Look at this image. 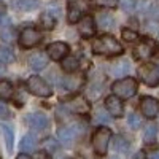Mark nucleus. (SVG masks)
<instances>
[{
    "mask_svg": "<svg viewBox=\"0 0 159 159\" xmlns=\"http://www.w3.org/2000/svg\"><path fill=\"white\" fill-rule=\"evenodd\" d=\"M92 52L99 56H118L123 54V46L111 35H102L92 42Z\"/></svg>",
    "mask_w": 159,
    "mask_h": 159,
    "instance_id": "f257e3e1",
    "label": "nucleus"
},
{
    "mask_svg": "<svg viewBox=\"0 0 159 159\" xmlns=\"http://www.w3.org/2000/svg\"><path fill=\"white\" fill-rule=\"evenodd\" d=\"M0 72H2V65H0Z\"/></svg>",
    "mask_w": 159,
    "mask_h": 159,
    "instance_id": "a19ab883",
    "label": "nucleus"
},
{
    "mask_svg": "<svg viewBox=\"0 0 159 159\" xmlns=\"http://www.w3.org/2000/svg\"><path fill=\"white\" fill-rule=\"evenodd\" d=\"M148 157H150V159H159V151H151Z\"/></svg>",
    "mask_w": 159,
    "mask_h": 159,
    "instance_id": "58836bf2",
    "label": "nucleus"
},
{
    "mask_svg": "<svg viewBox=\"0 0 159 159\" xmlns=\"http://www.w3.org/2000/svg\"><path fill=\"white\" fill-rule=\"evenodd\" d=\"M78 27H80V34H81L83 38H91L96 34V21L91 16H84V18H81V21H80Z\"/></svg>",
    "mask_w": 159,
    "mask_h": 159,
    "instance_id": "4468645a",
    "label": "nucleus"
},
{
    "mask_svg": "<svg viewBox=\"0 0 159 159\" xmlns=\"http://www.w3.org/2000/svg\"><path fill=\"white\" fill-rule=\"evenodd\" d=\"M65 107H67L69 110H72V111H75V113H78V115H86V113H89V110H91L89 102H88L83 96L73 97L72 100L67 102V105H65Z\"/></svg>",
    "mask_w": 159,
    "mask_h": 159,
    "instance_id": "9b49d317",
    "label": "nucleus"
},
{
    "mask_svg": "<svg viewBox=\"0 0 159 159\" xmlns=\"http://www.w3.org/2000/svg\"><path fill=\"white\" fill-rule=\"evenodd\" d=\"M76 135H78V130H76V126H72V127H64L59 130V140L62 145L65 147H72L73 142L76 140Z\"/></svg>",
    "mask_w": 159,
    "mask_h": 159,
    "instance_id": "2eb2a0df",
    "label": "nucleus"
},
{
    "mask_svg": "<svg viewBox=\"0 0 159 159\" xmlns=\"http://www.w3.org/2000/svg\"><path fill=\"white\" fill-rule=\"evenodd\" d=\"M32 159H51V156H49L46 151H37V153L32 156Z\"/></svg>",
    "mask_w": 159,
    "mask_h": 159,
    "instance_id": "e433bc0d",
    "label": "nucleus"
},
{
    "mask_svg": "<svg viewBox=\"0 0 159 159\" xmlns=\"http://www.w3.org/2000/svg\"><path fill=\"white\" fill-rule=\"evenodd\" d=\"M25 121H27V124L32 129H37V130L46 129L48 124H49L46 115H43V113H30V115L25 116Z\"/></svg>",
    "mask_w": 159,
    "mask_h": 159,
    "instance_id": "ddd939ff",
    "label": "nucleus"
},
{
    "mask_svg": "<svg viewBox=\"0 0 159 159\" xmlns=\"http://www.w3.org/2000/svg\"><path fill=\"white\" fill-rule=\"evenodd\" d=\"M137 89H139V84H137V80H134L132 76H124L121 80H116V81L111 84V91L113 94L118 96L119 99H130L137 94Z\"/></svg>",
    "mask_w": 159,
    "mask_h": 159,
    "instance_id": "f03ea898",
    "label": "nucleus"
},
{
    "mask_svg": "<svg viewBox=\"0 0 159 159\" xmlns=\"http://www.w3.org/2000/svg\"><path fill=\"white\" fill-rule=\"evenodd\" d=\"M13 92H15L13 84L10 81H7V80H0V99L2 100H10L13 97Z\"/></svg>",
    "mask_w": 159,
    "mask_h": 159,
    "instance_id": "f3484780",
    "label": "nucleus"
},
{
    "mask_svg": "<svg viewBox=\"0 0 159 159\" xmlns=\"http://www.w3.org/2000/svg\"><path fill=\"white\" fill-rule=\"evenodd\" d=\"M27 89H29V92H32L34 96H38V97H49L52 94L49 84L42 76H37V75H34L27 80Z\"/></svg>",
    "mask_w": 159,
    "mask_h": 159,
    "instance_id": "39448f33",
    "label": "nucleus"
},
{
    "mask_svg": "<svg viewBox=\"0 0 159 159\" xmlns=\"http://www.w3.org/2000/svg\"><path fill=\"white\" fill-rule=\"evenodd\" d=\"M110 139H111V130L108 127H99L94 134H92V148H94L96 154L99 156H105L107 154V150H108V143H110Z\"/></svg>",
    "mask_w": 159,
    "mask_h": 159,
    "instance_id": "7ed1b4c3",
    "label": "nucleus"
},
{
    "mask_svg": "<svg viewBox=\"0 0 159 159\" xmlns=\"http://www.w3.org/2000/svg\"><path fill=\"white\" fill-rule=\"evenodd\" d=\"M105 108L110 113V116L113 118H121L124 115V105H123V100L119 99L118 96L111 94L105 99Z\"/></svg>",
    "mask_w": 159,
    "mask_h": 159,
    "instance_id": "1a4fd4ad",
    "label": "nucleus"
},
{
    "mask_svg": "<svg viewBox=\"0 0 159 159\" xmlns=\"http://www.w3.org/2000/svg\"><path fill=\"white\" fill-rule=\"evenodd\" d=\"M0 159H2V154H0Z\"/></svg>",
    "mask_w": 159,
    "mask_h": 159,
    "instance_id": "79ce46f5",
    "label": "nucleus"
},
{
    "mask_svg": "<svg viewBox=\"0 0 159 159\" xmlns=\"http://www.w3.org/2000/svg\"><path fill=\"white\" fill-rule=\"evenodd\" d=\"M156 137H157V127H156V124L150 123L143 130V140L147 143H153L156 140Z\"/></svg>",
    "mask_w": 159,
    "mask_h": 159,
    "instance_id": "412c9836",
    "label": "nucleus"
},
{
    "mask_svg": "<svg viewBox=\"0 0 159 159\" xmlns=\"http://www.w3.org/2000/svg\"><path fill=\"white\" fill-rule=\"evenodd\" d=\"M2 132L5 135V142H7V150L11 153L13 151V143H15V135H13V129L8 124H2Z\"/></svg>",
    "mask_w": 159,
    "mask_h": 159,
    "instance_id": "393cba45",
    "label": "nucleus"
},
{
    "mask_svg": "<svg viewBox=\"0 0 159 159\" xmlns=\"http://www.w3.org/2000/svg\"><path fill=\"white\" fill-rule=\"evenodd\" d=\"M97 24L103 29H110L113 25V18L110 15H107V13H99L97 15Z\"/></svg>",
    "mask_w": 159,
    "mask_h": 159,
    "instance_id": "cd10ccee",
    "label": "nucleus"
},
{
    "mask_svg": "<svg viewBox=\"0 0 159 159\" xmlns=\"http://www.w3.org/2000/svg\"><path fill=\"white\" fill-rule=\"evenodd\" d=\"M42 40V34H40L37 29H32V27H27L24 29L19 35V45L22 48H34L35 45L40 43Z\"/></svg>",
    "mask_w": 159,
    "mask_h": 159,
    "instance_id": "423d86ee",
    "label": "nucleus"
},
{
    "mask_svg": "<svg viewBox=\"0 0 159 159\" xmlns=\"http://www.w3.org/2000/svg\"><path fill=\"white\" fill-rule=\"evenodd\" d=\"M10 25V19L7 18V16H3V15H0V27H8Z\"/></svg>",
    "mask_w": 159,
    "mask_h": 159,
    "instance_id": "4c0bfd02",
    "label": "nucleus"
},
{
    "mask_svg": "<svg viewBox=\"0 0 159 159\" xmlns=\"http://www.w3.org/2000/svg\"><path fill=\"white\" fill-rule=\"evenodd\" d=\"M43 145H45V147H46L48 150H51V151H56V150H57V143H56L54 140H52V139H46Z\"/></svg>",
    "mask_w": 159,
    "mask_h": 159,
    "instance_id": "c9c22d12",
    "label": "nucleus"
},
{
    "mask_svg": "<svg viewBox=\"0 0 159 159\" xmlns=\"http://www.w3.org/2000/svg\"><path fill=\"white\" fill-rule=\"evenodd\" d=\"M15 7L22 11H30L38 7V0H15Z\"/></svg>",
    "mask_w": 159,
    "mask_h": 159,
    "instance_id": "5701e85b",
    "label": "nucleus"
},
{
    "mask_svg": "<svg viewBox=\"0 0 159 159\" xmlns=\"http://www.w3.org/2000/svg\"><path fill=\"white\" fill-rule=\"evenodd\" d=\"M0 2H2V0H0Z\"/></svg>",
    "mask_w": 159,
    "mask_h": 159,
    "instance_id": "37998d69",
    "label": "nucleus"
},
{
    "mask_svg": "<svg viewBox=\"0 0 159 159\" xmlns=\"http://www.w3.org/2000/svg\"><path fill=\"white\" fill-rule=\"evenodd\" d=\"M127 124L130 126V129H139L140 126V118L135 115V113H130L127 116Z\"/></svg>",
    "mask_w": 159,
    "mask_h": 159,
    "instance_id": "473e14b6",
    "label": "nucleus"
},
{
    "mask_svg": "<svg viewBox=\"0 0 159 159\" xmlns=\"http://www.w3.org/2000/svg\"><path fill=\"white\" fill-rule=\"evenodd\" d=\"M35 145H37V142H35V137L32 135V134H27V135H24L22 137V140H21V143H19V148H21V151H32L34 148H35Z\"/></svg>",
    "mask_w": 159,
    "mask_h": 159,
    "instance_id": "6ab92c4d",
    "label": "nucleus"
},
{
    "mask_svg": "<svg viewBox=\"0 0 159 159\" xmlns=\"http://www.w3.org/2000/svg\"><path fill=\"white\" fill-rule=\"evenodd\" d=\"M129 72V62L127 61H119L116 64H113V67H111V73L115 76H123Z\"/></svg>",
    "mask_w": 159,
    "mask_h": 159,
    "instance_id": "b1692460",
    "label": "nucleus"
},
{
    "mask_svg": "<svg viewBox=\"0 0 159 159\" xmlns=\"http://www.w3.org/2000/svg\"><path fill=\"white\" fill-rule=\"evenodd\" d=\"M0 118L2 119H8L10 118V110H8L7 105L2 103V102H0Z\"/></svg>",
    "mask_w": 159,
    "mask_h": 159,
    "instance_id": "f704fd0d",
    "label": "nucleus"
},
{
    "mask_svg": "<svg viewBox=\"0 0 159 159\" xmlns=\"http://www.w3.org/2000/svg\"><path fill=\"white\" fill-rule=\"evenodd\" d=\"M156 51V42L151 38H143L142 42L135 46L134 49V54L137 59H148L154 54Z\"/></svg>",
    "mask_w": 159,
    "mask_h": 159,
    "instance_id": "0eeeda50",
    "label": "nucleus"
},
{
    "mask_svg": "<svg viewBox=\"0 0 159 159\" xmlns=\"http://www.w3.org/2000/svg\"><path fill=\"white\" fill-rule=\"evenodd\" d=\"M40 24H42L43 29L51 30V29H54V25H56V19H54V16H51L49 13H43V15L40 16Z\"/></svg>",
    "mask_w": 159,
    "mask_h": 159,
    "instance_id": "bb28decb",
    "label": "nucleus"
},
{
    "mask_svg": "<svg viewBox=\"0 0 159 159\" xmlns=\"http://www.w3.org/2000/svg\"><path fill=\"white\" fill-rule=\"evenodd\" d=\"M111 118H108V115L105 113L103 110H97L94 115V123H108Z\"/></svg>",
    "mask_w": 159,
    "mask_h": 159,
    "instance_id": "2f4dec72",
    "label": "nucleus"
},
{
    "mask_svg": "<svg viewBox=\"0 0 159 159\" xmlns=\"http://www.w3.org/2000/svg\"><path fill=\"white\" fill-rule=\"evenodd\" d=\"M83 16V7L78 0H70L69 7H67V19L70 24H76L81 21Z\"/></svg>",
    "mask_w": 159,
    "mask_h": 159,
    "instance_id": "f8f14e48",
    "label": "nucleus"
},
{
    "mask_svg": "<svg viewBox=\"0 0 159 159\" xmlns=\"http://www.w3.org/2000/svg\"><path fill=\"white\" fill-rule=\"evenodd\" d=\"M139 76L147 86L156 88L159 84V67L151 62L143 64L142 67H139Z\"/></svg>",
    "mask_w": 159,
    "mask_h": 159,
    "instance_id": "20e7f679",
    "label": "nucleus"
},
{
    "mask_svg": "<svg viewBox=\"0 0 159 159\" xmlns=\"http://www.w3.org/2000/svg\"><path fill=\"white\" fill-rule=\"evenodd\" d=\"M46 54L52 61H62L69 54V45L64 42H54L46 48Z\"/></svg>",
    "mask_w": 159,
    "mask_h": 159,
    "instance_id": "9d476101",
    "label": "nucleus"
},
{
    "mask_svg": "<svg viewBox=\"0 0 159 159\" xmlns=\"http://www.w3.org/2000/svg\"><path fill=\"white\" fill-rule=\"evenodd\" d=\"M121 35H123V38L126 40V42H137L139 40V34L135 30H130V29H123Z\"/></svg>",
    "mask_w": 159,
    "mask_h": 159,
    "instance_id": "c756f323",
    "label": "nucleus"
},
{
    "mask_svg": "<svg viewBox=\"0 0 159 159\" xmlns=\"http://www.w3.org/2000/svg\"><path fill=\"white\" fill-rule=\"evenodd\" d=\"M61 67L67 72V73H73V72L80 67V62H78V59H76L75 56H67V57L62 59Z\"/></svg>",
    "mask_w": 159,
    "mask_h": 159,
    "instance_id": "a211bd4d",
    "label": "nucleus"
},
{
    "mask_svg": "<svg viewBox=\"0 0 159 159\" xmlns=\"http://www.w3.org/2000/svg\"><path fill=\"white\" fill-rule=\"evenodd\" d=\"M97 3H99L100 7H107V8H115V7H118L119 0H97Z\"/></svg>",
    "mask_w": 159,
    "mask_h": 159,
    "instance_id": "72a5a7b5",
    "label": "nucleus"
},
{
    "mask_svg": "<svg viewBox=\"0 0 159 159\" xmlns=\"http://www.w3.org/2000/svg\"><path fill=\"white\" fill-rule=\"evenodd\" d=\"M48 56L46 54H43V52H37V54H32L30 57H29V67L32 69V70H43L46 65H48Z\"/></svg>",
    "mask_w": 159,
    "mask_h": 159,
    "instance_id": "dca6fc26",
    "label": "nucleus"
},
{
    "mask_svg": "<svg viewBox=\"0 0 159 159\" xmlns=\"http://www.w3.org/2000/svg\"><path fill=\"white\" fill-rule=\"evenodd\" d=\"M16 159H32V157H30V156H27L25 153H21V154H19V156H18Z\"/></svg>",
    "mask_w": 159,
    "mask_h": 159,
    "instance_id": "ea45409f",
    "label": "nucleus"
},
{
    "mask_svg": "<svg viewBox=\"0 0 159 159\" xmlns=\"http://www.w3.org/2000/svg\"><path fill=\"white\" fill-rule=\"evenodd\" d=\"M140 108H142V113H143L145 118L153 119L159 113V100L154 99V97L147 96V97H143L140 100Z\"/></svg>",
    "mask_w": 159,
    "mask_h": 159,
    "instance_id": "6e6552de",
    "label": "nucleus"
},
{
    "mask_svg": "<svg viewBox=\"0 0 159 159\" xmlns=\"http://www.w3.org/2000/svg\"><path fill=\"white\" fill-rule=\"evenodd\" d=\"M113 150L118 153H126L129 150V142L123 135H116L113 139Z\"/></svg>",
    "mask_w": 159,
    "mask_h": 159,
    "instance_id": "4be33fe9",
    "label": "nucleus"
},
{
    "mask_svg": "<svg viewBox=\"0 0 159 159\" xmlns=\"http://www.w3.org/2000/svg\"><path fill=\"white\" fill-rule=\"evenodd\" d=\"M119 7H121V10L130 13L135 8V0H119Z\"/></svg>",
    "mask_w": 159,
    "mask_h": 159,
    "instance_id": "7c9ffc66",
    "label": "nucleus"
},
{
    "mask_svg": "<svg viewBox=\"0 0 159 159\" xmlns=\"http://www.w3.org/2000/svg\"><path fill=\"white\" fill-rule=\"evenodd\" d=\"M0 37H2L3 42L10 43V42L15 40V30H13L11 27H5V29H2V32H0Z\"/></svg>",
    "mask_w": 159,
    "mask_h": 159,
    "instance_id": "c85d7f7f",
    "label": "nucleus"
},
{
    "mask_svg": "<svg viewBox=\"0 0 159 159\" xmlns=\"http://www.w3.org/2000/svg\"><path fill=\"white\" fill-rule=\"evenodd\" d=\"M81 84H83V78L81 76H67L64 80V88L69 89V91H76Z\"/></svg>",
    "mask_w": 159,
    "mask_h": 159,
    "instance_id": "aec40b11",
    "label": "nucleus"
},
{
    "mask_svg": "<svg viewBox=\"0 0 159 159\" xmlns=\"http://www.w3.org/2000/svg\"><path fill=\"white\" fill-rule=\"evenodd\" d=\"M15 61V52L10 46H0V62L3 64H11Z\"/></svg>",
    "mask_w": 159,
    "mask_h": 159,
    "instance_id": "a878e982",
    "label": "nucleus"
}]
</instances>
